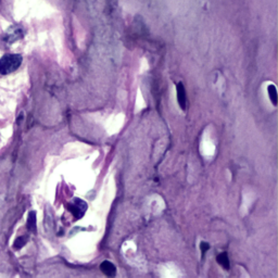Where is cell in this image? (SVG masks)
Masks as SVG:
<instances>
[{
  "label": "cell",
  "mask_w": 278,
  "mask_h": 278,
  "mask_svg": "<svg viewBox=\"0 0 278 278\" xmlns=\"http://www.w3.org/2000/svg\"><path fill=\"white\" fill-rule=\"evenodd\" d=\"M22 63L20 54H7L0 59V74L7 75L16 71Z\"/></svg>",
  "instance_id": "1"
},
{
  "label": "cell",
  "mask_w": 278,
  "mask_h": 278,
  "mask_svg": "<svg viewBox=\"0 0 278 278\" xmlns=\"http://www.w3.org/2000/svg\"><path fill=\"white\" fill-rule=\"evenodd\" d=\"M87 210V203L83 201L82 199H75L74 202L69 205V211H71L72 214L74 215L76 220L82 219L84 216Z\"/></svg>",
  "instance_id": "2"
},
{
  "label": "cell",
  "mask_w": 278,
  "mask_h": 278,
  "mask_svg": "<svg viewBox=\"0 0 278 278\" xmlns=\"http://www.w3.org/2000/svg\"><path fill=\"white\" fill-rule=\"evenodd\" d=\"M177 100H179V103H180V107L185 110L186 109V91H185V87L183 85V83H179L177 84Z\"/></svg>",
  "instance_id": "3"
},
{
  "label": "cell",
  "mask_w": 278,
  "mask_h": 278,
  "mask_svg": "<svg viewBox=\"0 0 278 278\" xmlns=\"http://www.w3.org/2000/svg\"><path fill=\"white\" fill-rule=\"evenodd\" d=\"M100 270H101L102 273L108 277H113L116 274L115 265L109 262V261H104V262L100 264Z\"/></svg>",
  "instance_id": "4"
},
{
  "label": "cell",
  "mask_w": 278,
  "mask_h": 278,
  "mask_svg": "<svg viewBox=\"0 0 278 278\" xmlns=\"http://www.w3.org/2000/svg\"><path fill=\"white\" fill-rule=\"evenodd\" d=\"M218 262L220 265H222V268H224L225 270H230V259H229V255H227L226 252H223L218 255Z\"/></svg>",
  "instance_id": "5"
},
{
  "label": "cell",
  "mask_w": 278,
  "mask_h": 278,
  "mask_svg": "<svg viewBox=\"0 0 278 278\" xmlns=\"http://www.w3.org/2000/svg\"><path fill=\"white\" fill-rule=\"evenodd\" d=\"M268 92L270 94V99L272 100L274 105H277V92H276V87L274 85H270L268 87Z\"/></svg>",
  "instance_id": "6"
},
{
  "label": "cell",
  "mask_w": 278,
  "mask_h": 278,
  "mask_svg": "<svg viewBox=\"0 0 278 278\" xmlns=\"http://www.w3.org/2000/svg\"><path fill=\"white\" fill-rule=\"evenodd\" d=\"M35 225H36V219H35V213L32 212L30 214V218H29V229L34 231L35 230Z\"/></svg>",
  "instance_id": "7"
},
{
  "label": "cell",
  "mask_w": 278,
  "mask_h": 278,
  "mask_svg": "<svg viewBox=\"0 0 278 278\" xmlns=\"http://www.w3.org/2000/svg\"><path fill=\"white\" fill-rule=\"evenodd\" d=\"M200 248H201V251H202V254H204L205 252L208 251V250L210 249V244L208 242H201L200 243Z\"/></svg>",
  "instance_id": "8"
}]
</instances>
